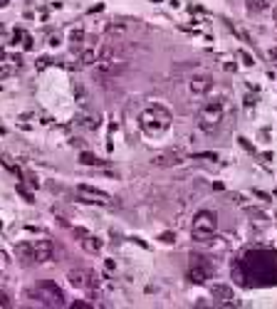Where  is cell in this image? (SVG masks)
<instances>
[{"label":"cell","mask_w":277,"mask_h":309,"mask_svg":"<svg viewBox=\"0 0 277 309\" xmlns=\"http://www.w3.org/2000/svg\"><path fill=\"white\" fill-rule=\"evenodd\" d=\"M173 117H171V111L161 104H153L149 109L141 111V117H139V126L149 134V136H158V134H164L169 126H171Z\"/></svg>","instance_id":"6da1fadb"},{"label":"cell","mask_w":277,"mask_h":309,"mask_svg":"<svg viewBox=\"0 0 277 309\" xmlns=\"http://www.w3.org/2000/svg\"><path fill=\"white\" fill-rule=\"evenodd\" d=\"M223 119H225V104L223 102H208L198 111V129L206 131V134H213L220 129Z\"/></svg>","instance_id":"7a4b0ae2"},{"label":"cell","mask_w":277,"mask_h":309,"mask_svg":"<svg viewBox=\"0 0 277 309\" xmlns=\"http://www.w3.org/2000/svg\"><path fill=\"white\" fill-rule=\"evenodd\" d=\"M32 299H37L40 304H45V307H62L64 304V294L62 289L55 285V282H40L32 287Z\"/></svg>","instance_id":"3957f363"},{"label":"cell","mask_w":277,"mask_h":309,"mask_svg":"<svg viewBox=\"0 0 277 309\" xmlns=\"http://www.w3.org/2000/svg\"><path fill=\"white\" fill-rule=\"evenodd\" d=\"M191 235H193V240H201V243L211 240L215 235V215L208 213V210L195 213L193 225H191Z\"/></svg>","instance_id":"277c9868"},{"label":"cell","mask_w":277,"mask_h":309,"mask_svg":"<svg viewBox=\"0 0 277 309\" xmlns=\"http://www.w3.org/2000/svg\"><path fill=\"white\" fill-rule=\"evenodd\" d=\"M97 69L104 77H116L119 72L124 69V57L119 55L116 50H111V47H102L99 57H97Z\"/></svg>","instance_id":"5b68a950"},{"label":"cell","mask_w":277,"mask_h":309,"mask_svg":"<svg viewBox=\"0 0 277 309\" xmlns=\"http://www.w3.org/2000/svg\"><path fill=\"white\" fill-rule=\"evenodd\" d=\"M211 275H213L211 265H208L203 257H193V262H191V267H188V280L195 282V285H203V282L211 280Z\"/></svg>","instance_id":"8992f818"},{"label":"cell","mask_w":277,"mask_h":309,"mask_svg":"<svg viewBox=\"0 0 277 309\" xmlns=\"http://www.w3.org/2000/svg\"><path fill=\"white\" fill-rule=\"evenodd\" d=\"M77 193H79V198H82L85 203H97V206H111L114 203L109 193H104L99 188H92V185H79Z\"/></svg>","instance_id":"52a82bcc"},{"label":"cell","mask_w":277,"mask_h":309,"mask_svg":"<svg viewBox=\"0 0 277 309\" xmlns=\"http://www.w3.org/2000/svg\"><path fill=\"white\" fill-rule=\"evenodd\" d=\"M67 280L74 289H92L94 287V275L87 272V269H69Z\"/></svg>","instance_id":"ba28073f"},{"label":"cell","mask_w":277,"mask_h":309,"mask_svg":"<svg viewBox=\"0 0 277 309\" xmlns=\"http://www.w3.org/2000/svg\"><path fill=\"white\" fill-rule=\"evenodd\" d=\"M188 89H191L193 97H206L213 89V77L211 74H195V77H191Z\"/></svg>","instance_id":"9c48e42d"},{"label":"cell","mask_w":277,"mask_h":309,"mask_svg":"<svg viewBox=\"0 0 277 309\" xmlns=\"http://www.w3.org/2000/svg\"><path fill=\"white\" fill-rule=\"evenodd\" d=\"M52 252H55V247L45 238L32 243V262H47V260H52Z\"/></svg>","instance_id":"30bf717a"},{"label":"cell","mask_w":277,"mask_h":309,"mask_svg":"<svg viewBox=\"0 0 277 309\" xmlns=\"http://www.w3.org/2000/svg\"><path fill=\"white\" fill-rule=\"evenodd\" d=\"M178 161H181V153H178V151H173V148H169V151H161V153H156V156L151 159V164H153V166H161V168L176 166Z\"/></svg>","instance_id":"8fae6325"},{"label":"cell","mask_w":277,"mask_h":309,"mask_svg":"<svg viewBox=\"0 0 277 309\" xmlns=\"http://www.w3.org/2000/svg\"><path fill=\"white\" fill-rule=\"evenodd\" d=\"M97 57H99V47H97V45H87L82 52H79V62H82L85 67L97 64Z\"/></svg>","instance_id":"7c38bea8"},{"label":"cell","mask_w":277,"mask_h":309,"mask_svg":"<svg viewBox=\"0 0 277 309\" xmlns=\"http://www.w3.org/2000/svg\"><path fill=\"white\" fill-rule=\"evenodd\" d=\"M213 297H215L220 304H230V299H233V289H230L228 285H215V287H213Z\"/></svg>","instance_id":"4fadbf2b"},{"label":"cell","mask_w":277,"mask_h":309,"mask_svg":"<svg viewBox=\"0 0 277 309\" xmlns=\"http://www.w3.org/2000/svg\"><path fill=\"white\" fill-rule=\"evenodd\" d=\"M82 247H85V252H92V255H99V250L104 247V243H102L99 238H94V235H87V238L82 240Z\"/></svg>","instance_id":"5bb4252c"},{"label":"cell","mask_w":277,"mask_h":309,"mask_svg":"<svg viewBox=\"0 0 277 309\" xmlns=\"http://www.w3.org/2000/svg\"><path fill=\"white\" fill-rule=\"evenodd\" d=\"M13 42L15 45H22V50H32V37L25 30H15L13 32Z\"/></svg>","instance_id":"9a60e30c"},{"label":"cell","mask_w":277,"mask_h":309,"mask_svg":"<svg viewBox=\"0 0 277 309\" xmlns=\"http://www.w3.org/2000/svg\"><path fill=\"white\" fill-rule=\"evenodd\" d=\"M15 255L20 260H32V245L30 243H18L15 245Z\"/></svg>","instance_id":"2e32d148"},{"label":"cell","mask_w":277,"mask_h":309,"mask_svg":"<svg viewBox=\"0 0 277 309\" xmlns=\"http://www.w3.org/2000/svg\"><path fill=\"white\" fill-rule=\"evenodd\" d=\"M267 5H270V0H245L248 13H262Z\"/></svg>","instance_id":"e0dca14e"},{"label":"cell","mask_w":277,"mask_h":309,"mask_svg":"<svg viewBox=\"0 0 277 309\" xmlns=\"http://www.w3.org/2000/svg\"><path fill=\"white\" fill-rule=\"evenodd\" d=\"M69 42H72V47L77 50L79 45L85 42V30H79V27H72V30H69Z\"/></svg>","instance_id":"ac0fdd59"},{"label":"cell","mask_w":277,"mask_h":309,"mask_svg":"<svg viewBox=\"0 0 277 309\" xmlns=\"http://www.w3.org/2000/svg\"><path fill=\"white\" fill-rule=\"evenodd\" d=\"M79 164H85V166H102L104 161H99L94 153H89V151H82V153H79Z\"/></svg>","instance_id":"d6986e66"},{"label":"cell","mask_w":277,"mask_h":309,"mask_svg":"<svg viewBox=\"0 0 277 309\" xmlns=\"http://www.w3.org/2000/svg\"><path fill=\"white\" fill-rule=\"evenodd\" d=\"M124 30H127V25H124V22H109V25H107V35H109V37L122 35Z\"/></svg>","instance_id":"ffe728a7"},{"label":"cell","mask_w":277,"mask_h":309,"mask_svg":"<svg viewBox=\"0 0 277 309\" xmlns=\"http://www.w3.org/2000/svg\"><path fill=\"white\" fill-rule=\"evenodd\" d=\"M18 193H20V196H22V198H25L27 203H32V193H30V188H27V185H25L22 181L18 183Z\"/></svg>","instance_id":"44dd1931"},{"label":"cell","mask_w":277,"mask_h":309,"mask_svg":"<svg viewBox=\"0 0 277 309\" xmlns=\"http://www.w3.org/2000/svg\"><path fill=\"white\" fill-rule=\"evenodd\" d=\"M195 159H203V161H218V153H195Z\"/></svg>","instance_id":"7402d4cb"},{"label":"cell","mask_w":277,"mask_h":309,"mask_svg":"<svg viewBox=\"0 0 277 309\" xmlns=\"http://www.w3.org/2000/svg\"><path fill=\"white\" fill-rule=\"evenodd\" d=\"M3 164H5V168H8V171H15V173L20 176V168H18V166H15V164H13L8 156H3Z\"/></svg>","instance_id":"603a6c76"},{"label":"cell","mask_w":277,"mask_h":309,"mask_svg":"<svg viewBox=\"0 0 277 309\" xmlns=\"http://www.w3.org/2000/svg\"><path fill=\"white\" fill-rule=\"evenodd\" d=\"M8 74H13V67H8L5 62H0V80H3V77H8Z\"/></svg>","instance_id":"cb8c5ba5"},{"label":"cell","mask_w":277,"mask_h":309,"mask_svg":"<svg viewBox=\"0 0 277 309\" xmlns=\"http://www.w3.org/2000/svg\"><path fill=\"white\" fill-rule=\"evenodd\" d=\"M60 42H62V35H50V45L52 47H57Z\"/></svg>","instance_id":"d4e9b609"},{"label":"cell","mask_w":277,"mask_h":309,"mask_svg":"<svg viewBox=\"0 0 277 309\" xmlns=\"http://www.w3.org/2000/svg\"><path fill=\"white\" fill-rule=\"evenodd\" d=\"M240 57H243V62H245V67H253V57H250L248 52H243V50H240Z\"/></svg>","instance_id":"484cf974"},{"label":"cell","mask_w":277,"mask_h":309,"mask_svg":"<svg viewBox=\"0 0 277 309\" xmlns=\"http://www.w3.org/2000/svg\"><path fill=\"white\" fill-rule=\"evenodd\" d=\"M8 304H10L8 294H5V292H0V307H8Z\"/></svg>","instance_id":"4316f807"},{"label":"cell","mask_w":277,"mask_h":309,"mask_svg":"<svg viewBox=\"0 0 277 309\" xmlns=\"http://www.w3.org/2000/svg\"><path fill=\"white\" fill-rule=\"evenodd\" d=\"M47 64H50V60H47V57H43V60H37V69H45Z\"/></svg>","instance_id":"83f0119b"},{"label":"cell","mask_w":277,"mask_h":309,"mask_svg":"<svg viewBox=\"0 0 277 309\" xmlns=\"http://www.w3.org/2000/svg\"><path fill=\"white\" fill-rule=\"evenodd\" d=\"M72 309H89V304H87V302H74Z\"/></svg>","instance_id":"f1b7e54d"},{"label":"cell","mask_w":277,"mask_h":309,"mask_svg":"<svg viewBox=\"0 0 277 309\" xmlns=\"http://www.w3.org/2000/svg\"><path fill=\"white\" fill-rule=\"evenodd\" d=\"M82 122H85V126H87V129H97L94 119H89V117H87V119H82Z\"/></svg>","instance_id":"f546056e"},{"label":"cell","mask_w":277,"mask_h":309,"mask_svg":"<svg viewBox=\"0 0 277 309\" xmlns=\"http://www.w3.org/2000/svg\"><path fill=\"white\" fill-rule=\"evenodd\" d=\"M74 233H77V238H87V235H89V233H87V230H82V227H77V230H74Z\"/></svg>","instance_id":"4dcf8cb0"},{"label":"cell","mask_w":277,"mask_h":309,"mask_svg":"<svg viewBox=\"0 0 277 309\" xmlns=\"http://www.w3.org/2000/svg\"><path fill=\"white\" fill-rule=\"evenodd\" d=\"M270 60L277 64V47H272V50H270Z\"/></svg>","instance_id":"1f68e13d"},{"label":"cell","mask_w":277,"mask_h":309,"mask_svg":"<svg viewBox=\"0 0 277 309\" xmlns=\"http://www.w3.org/2000/svg\"><path fill=\"white\" fill-rule=\"evenodd\" d=\"M104 267H107V269H109V272H111V269H114L116 265H114V260H107V262H104Z\"/></svg>","instance_id":"d6a6232c"},{"label":"cell","mask_w":277,"mask_h":309,"mask_svg":"<svg viewBox=\"0 0 277 309\" xmlns=\"http://www.w3.org/2000/svg\"><path fill=\"white\" fill-rule=\"evenodd\" d=\"M8 3H10V0H0V8H5Z\"/></svg>","instance_id":"836d02e7"},{"label":"cell","mask_w":277,"mask_h":309,"mask_svg":"<svg viewBox=\"0 0 277 309\" xmlns=\"http://www.w3.org/2000/svg\"><path fill=\"white\" fill-rule=\"evenodd\" d=\"M275 18H277V10H275Z\"/></svg>","instance_id":"e575fe53"},{"label":"cell","mask_w":277,"mask_h":309,"mask_svg":"<svg viewBox=\"0 0 277 309\" xmlns=\"http://www.w3.org/2000/svg\"><path fill=\"white\" fill-rule=\"evenodd\" d=\"M156 3H161V0H156Z\"/></svg>","instance_id":"d590c367"}]
</instances>
